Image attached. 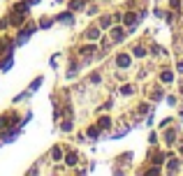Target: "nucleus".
Returning a JSON list of instances; mask_svg holds the SVG:
<instances>
[{"instance_id": "f257e3e1", "label": "nucleus", "mask_w": 183, "mask_h": 176, "mask_svg": "<svg viewBox=\"0 0 183 176\" xmlns=\"http://www.w3.org/2000/svg\"><path fill=\"white\" fill-rule=\"evenodd\" d=\"M84 37H86V40H97V37H100V30H97V28H88V30L84 33Z\"/></svg>"}, {"instance_id": "f03ea898", "label": "nucleus", "mask_w": 183, "mask_h": 176, "mask_svg": "<svg viewBox=\"0 0 183 176\" xmlns=\"http://www.w3.org/2000/svg\"><path fill=\"white\" fill-rule=\"evenodd\" d=\"M116 63H118V67H128V65H130V56H125V53H120V56L116 58Z\"/></svg>"}, {"instance_id": "7ed1b4c3", "label": "nucleus", "mask_w": 183, "mask_h": 176, "mask_svg": "<svg viewBox=\"0 0 183 176\" xmlns=\"http://www.w3.org/2000/svg\"><path fill=\"white\" fill-rule=\"evenodd\" d=\"M111 37H114L116 42H118V40H123V30H120V28H114V30H111Z\"/></svg>"}, {"instance_id": "20e7f679", "label": "nucleus", "mask_w": 183, "mask_h": 176, "mask_svg": "<svg viewBox=\"0 0 183 176\" xmlns=\"http://www.w3.org/2000/svg\"><path fill=\"white\" fill-rule=\"evenodd\" d=\"M123 21H125L128 26H132V23L137 21V14H125V16H123Z\"/></svg>"}, {"instance_id": "39448f33", "label": "nucleus", "mask_w": 183, "mask_h": 176, "mask_svg": "<svg viewBox=\"0 0 183 176\" xmlns=\"http://www.w3.org/2000/svg\"><path fill=\"white\" fill-rule=\"evenodd\" d=\"M111 125V121L109 118H100V123H97V128H102V130H107Z\"/></svg>"}, {"instance_id": "423d86ee", "label": "nucleus", "mask_w": 183, "mask_h": 176, "mask_svg": "<svg viewBox=\"0 0 183 176\" xmlns=\"http://www.w3.org/2000/svg\"><path fill=\"white\" fill-rule=\"evenodd\" d=\"M100 26H102V28H109L111 26V19H109V16H102V19H100Z\"/></svg>"}, {"instance_id": "0eeeda50", "label": "nucleus", "mask_w": 183, "mask_h": 176, "mask_svg": "<svg viewBox=\"0 0 183 176\" xmlns=\"http://www.w3.org/2000/svg\"><path fill=\"white\" fill-rule=\"evenodd\" d=\"M65 162H67V165H74V162H77V155H74V153H67V155H65Z\"/></svg>"}, {"instance_id": "6e6552de", "label": "nucleus", "mask_w": 183, "mask_h": 176, "mask_svg": "<svg viewBox=\"0 0 183 176\" xmlns=\"http://www.w3.org/2000/svg\"><path fill=\"white\" fill-rule=\"evenodd\" d=\"M120 93H123V95H132L135 90H132V86H123V88H120Z\"/></svg>"}, {"instance_id": "1a4fd4ad", "label": "nucleus", "mask_w": 183, "mask_h": 176, "mask_svg": "<svg viewBox=\"0 0 183 176\" xmlns=\"http://www.w3.org/2000/svg\"><path fill=\"white\" fill-rule=\"evenodd\" d=\"M135 56L144 58V56H146V49H141V47H137V49H135Z\"/></svg>"}, {"instance_id": "9d476101", "label": "nucleus", "mask_w": 183, "mask_h": 176, "mask_svg": "<svg viewBox=\"0 0 183 176\" xmlns=\"http://www.w3.org/2000/svg\"><path fill=\"white\" fill-rule=\"evenodd\" d=\"M176 165H178V162H176V160H172V162H169V171H176V169H178V167H176Z\"/></svg>"}, {"instance_id": "9b49d317", "label": "nucleus", "mask_w": 183, "mask_h": 176, "mask_svg": "<svg viewBox=\"0 0 183 176\" xmlns=\"http://www.w3.org/2000/svg\"><path fill=\"white\" fill-rule=\"evenodd\" d=\"M160 79H162V81H172V74H169V72H165Z\"/></svg>"}, {"instance_id": "f8f14e48", "label": "nucleus", "mask_w": 183, "mask_h": 176, "mask_svg": "<svg viewBox=\"0 0 183 176\" xmlns=\"http://www.w3.org/2000/svg\"><path fill=\"white\" fill-rule=\"evenodd\" d=\"M53 158H56V160H60V148H53V153H51Z\"/></svg>"}, {"instance_id": "ddd939ff", "label": "nucleus", "mask_w": 183, "mask_h": 176, "mask_svg": "<svg viewBox=\"0 0 183 176\" xmlns=\"http://www.w3.org/2000/svg\"><path fill=\"white\" fill-rule=\"evenodd\" d=\"M88 137H97V128H90L88 130Z\"/></svg>"}]
</instances>
